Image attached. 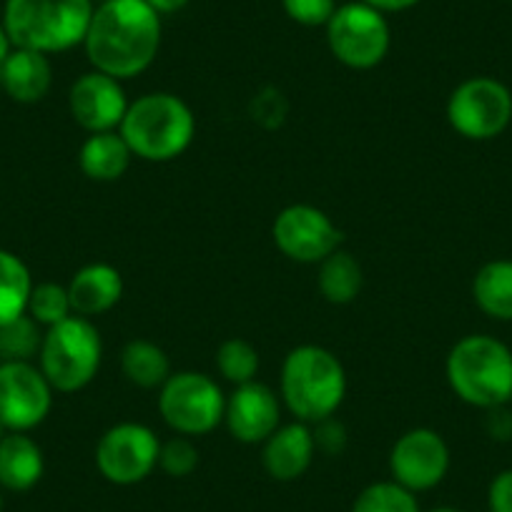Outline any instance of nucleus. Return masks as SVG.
Here are the masks:
<instances>
[{"instance_id": "1", "label": "nucleus", "mask_w": 512, "mask_h": 512, "mask_svg": "<svg viewBox=\"0 0 512 512\" xmlns=\"http://www.w3.org/2000/svg\"><path fill=\"white\" fill-rule=\"evenodd\" d=\"M83 48L88 63L106 76H141L159 56L161 16L146 0H106L93 11Z\"/></svg>"}, {"instance_id": "2", "label": "nucleus", "mask_w": 512, "mask_h": 512, "mask_svg": "<svg viewBox=\"0 0 512 512\" xmlns=\"http://www.w3.org/2000/svg\"><path fill=\"white\" fill-rule=\"evenodd\" d=\"M279 397L287 410L307 425L334 417L347 397L344 364L327 347L299 344L284 357Z\"/></svg>"}, {"instance_id": "3", "label": "nucleus", "mask_w": 512, "mask_h": 512, "mask_svg": "<svg viewBox=\"0 0 512 512\" xmlns=\"http://www.w3.org/2000/svg\"><path fill=\"white\" fill-rule=\"evenodd\" d=\"M118 134L128 149L151 164H166L184 154L196 136V116L176 93H144L128 103Z\"/></svg>"}, {"instance_id": "4", "label": "nucleus", "mask_w": 512, "mask_h": 512, "mask_svg": "<svg viewBox=\"0 0 512 512\" xmlns=\"http://www.w3.org/2000/svg\"><path fill=\"white\" fill-rule=\"evenodd\" d=\"M93 11L91 0H6L3 26L13 48L51 56L86 41Z\"/></svg>"}, {"instance_id": "5", "label": "nucleus", "mask_w": 512, "mask_h": 512, "mask_svg": "<svg viewBox=\"0 0 512 512\" xmlns=\"http://www.w3.org/2000/svg\"><path fill=\"white\" fill-rule=\"evenodd\" d=\"M450 390L465 405L492 410L512 400V352L490 334H467L445 362Z\"/></svg>"}, {"instance_id": "6", "label": "nucleus", "mask_w": 512, "mask_h": 512, "mask_svg": "<svg viewBox=\"0 0 512 512\" xmlns=\"http://www.w3.org/2000/svg\"><path fill=\"white\" fill-rule=\"evenodd\" d=\"M101 362L103 339L91 319L73 314L43 334L38 367L56 392H81L96 379Z\"/></svg>"}, {"instance_id": "7", "label": "nucleus", "mask_w": 512, "mask_h": 512, "mask_svg": "<svg viewBox=\"0 0 512 512\" xmlns=\"http://www.w3.org/2000/svg\"><path fill=\"white\" fill-rule=\"evenodd\" d=\"M327 43L332 56L354 71H369L387 58L392 46L390 23L382 11L362 0L337 6L329 18Z\"/></svg>"}, {"instance_id": "8", "label": "nucleus", "mask_w": 512, "mask_h": 512, "mask_svg": "<svg viewBox=\"0 0 512 512\" xmlns=\"http://www.w3.org/2000/svg\"><path fill=\"white\" fill-rule=\"evenodd\" d=\"M224 410V392L204 372H176L159 390V412L176 435H209L224 422Z\"/></svg>"}, {"instance_id": "9", "label": "nucleus", "mask_w": 512, "mask_h": 512, "mask_svg": "<svg viewBox=\"0 0 512 512\" xmlns=\"http://www.w3.org/2000/svg\"><path fill=\"white\" fill-rule=\"evenodd\" d=\"M447 121L470 141L497 139L512 121L510 88L490 76L467 78L450 93Z\"/></svg>"}, {"instance_id": "10", "label": "nucleus", "mask_w": 512, "mask_h": 512, "mask_svg": "<svg viewBox=\"0 0 512 512\" xmlns=\"http://www.w3.org/2000/svg\"><path fill=\"white\" fill-rule=\"evenodd\" d=\"M161 440L141 422L108 427L96 445V467L111 485H139L159 467Z\"/></svg>"}, {"instance_id": "11", "label": "nucleus", "mask_w": 512, "mask_h": 512, "mask_svg": "<svg viewBox=\"0 0 512 512\" xmlns=\"http://www.w3.org/2000/svg\"><path fill=\"white\" fill-rule=\"evenodd\" d=\"M272 236L277 249L297 264L324 262L344 241L342 229L312 204H292L279 211Z\"/></svg>"}, {"instance_id": "12", "label": "nucleus", "mask_w": 512, "mask_h": 512, "mask_svg": "<svg viewBox=\"0 0 512 512\" xmlns=\"http://www.w3.org/2000/svg\"><path fill=\"white\" fill-rule=\"evenodd\" d=\"M53 387L31 362H0V422L8 432H31L46 422Z\"/></svg>"}, {"instance_id": "13", "label": "nucleus", "mask_w": 512, "mask_h": 512, "mask_svg": "<svg viewBox=\"0 0 512 512\" xmlns=\"http://www.w3.org/2000/svg\"><path fill=\"white\" fill-rule=\"evenodd\" d=\"M450 470V447L430 427H415L392 445L390 475L410 492H427L440 485Z\"/></svg>"}, {"instance_id": "14", "label": "nucleus", "mask_w": 512, "mask_h": 512, "mask_svg": "<svg viewBox=\"0 0 512 512\" xmlns=\"http://www.w3.org/2000/svg\"><path fill=\"white\" fill-rule=\"evenodd\" d=\"M224 425L244 445H264L282 427V402L269 384L246 382L226 397Z\"/></svg>"}, {"instance_id": "15", "label": "nucleus", "mask_w": 512, "mask_h": 512, "mask_svg": "<svg viewBox=\"0 0 512 512\" xmlns=\"http://www.w3.org/2000/svg\"><path fill=\"white\" fill-rule=\"evenodd\" d=\"M68 108H71L73 121L88 134L118 131L128 111L123 81L93 68L76 78L68 93Z\"/></svg>"}, {"instance_id": "16", "label": "nucleus", "mask_w": 512, "mask_h": 512, "mask_svg": "<svg viewBox=\"0 0 512 512\" xmlns=\"http://www.w3.org/2000/svg\"><path fill=\"white\" fill-rule=\"evenodd\" d=\"M314 455H317V445H314L312 425L297 420L282 425L264 442L262 465L272 480L292 482L312 467Z\"/></svg>"}, {"instance_id": "17", "label": "nucleus", "mask_w": 512, "mask_h": 512, "mask_svg": "<svg viewBox=\"0 0 512 512\" xmlns=\"http://www.w3.org/2000/svg\"><path fill=\"white\" fill-rule=\"evenodd\" d=\"M123 297V277L113 264H86L68 282V299L76 317H101Z\"/></svg>"}, {"instance_id": "18", "label": "nucleus", "mask_w": 512, "mask_h": 512, "mask_svg": "<svg viewBox=\"0 0 512 512\" xmlns=\"http://www.w3.org/2000/svg\"><path fill=\"white\" fill-rule=\"evenodd\" d=\"M53 66L46 53L31 48H13L0 61V88L16 103H38L48 96Z\"/></svg>"}, {"instance_id": "19", "label": "nucleus", "mask_w": 512, "mask_h": 512, "mask_svg": "<svg viewBox=\"0 0 512 512\" xmlns=\"http://www.w3.org/2000/svg\"><path fill=\"white\" fill-rule=\"evenodd\" d=\"M46 472L43 450L26 432H8L0 440V487L11 492H28Z\"/></svg>"}, {"instance_id": "20", "label": "nucleus", "mask_w": 512, "mask_h": 512, "mask_svg": "<svg viewBox=\"0 0 512 512\" xmlns=\"http://www.w3.org/2000/svg\"><path fill=\"white\" fill-rule=\"evenodd\" d=\"M131 159H134V151L128 149L126 139L118 131L91 134L78 151V166L83 176L98 184H111L121 179L131 166Z\"/></svg>"}, {"instance_id": "21", "label": "nucleus", "mask_w": 512, "mask_h": 512, "mask_svg": "<svg viewBox=\"0 0 512 512\" xmlns=\"http://www.w3.org/2000/svg\"><path fill=\"white\" fill-rule=\"evenodd\" d=\"M477 309L497 322H512V259H492L472 279Z\"/></svg>"}, {"instance_id": "22", "label": "nucleus", "mask_w": 512, "mask_h": 512, "mask_svg": "<svg viewBox=\"0 0 512 512\" xmlns=\"http://www.w3.org/2000/svg\"><path fill=\"white\" fill-rule=\"evenodd\" d=\"M121 372L141 390H161L171 377L169 354L149 339H131L121 349Z\"/></svg>"}, {"instance_id": "23", "label": "nucleus", "mask_w": 512, "mask_h": 512, "mask_svg": "<svg viewBox=\"0 0 512 512\" xmlns=\"http://www.w3.org/2000/svg\"><path fill=\"white\" fill-rule=\"evenodd\" d=\"M364 284L362 264L357 262V256L349 254L347 249H337L319 262V277L317 287L319 294L327 299L329 304H352L359 297Z\"/></svg>"}, {"instance_id": "24", "label": "nucleus", "mask_w": 512, "mask_h": 512, "mask_svg": "<svg viewBox=\"0 0 512 512\" xmlns=\"http://www.w3.org/2000/svg\"><path fill=\"white\" fill-rule=\"evenodd\" d=\"M33 277L21 256L0 249V327L23 317L31 297Z\"/></svg>"}, {"instance_id": "25", "label": "nucleus", "mask_w": 512, "mask_h": 512, "mask_svg": "<svg viewBox=\"0 0 512 512\" xmlns=\"http://www.w3.org/2000/svg\"><path fill=\"white\" fill-rule=\"evenodd\" d=\"M41 344V324L23 314L0 327V362H31L41 352Z\"/></svg>"}, {"instance_id": "26", "label": "nucleus", "mask_w": 512, "mask_h": 512, "mask_svg": "<svg viewBox=\"0 0 512 512\" xmlns=\"http://www.w3.org/2000/svg\"><path fill=\"white\" fill-rule=\"evenodd\" d=\"M216 369L234 387L254 382L256 372H259V352L246 339L231 337L221 342L219 349H216Z\"/></svg>"}, {"instance_id": "27", "label": "nucleus", "mask_w": 512, "mask_h": 512, "mask_svg": "<svg viewBox=\"0 0 512 512\" xmlns=\"http://www.w3.org/2000/svg\"><path fill=\"white\" fill-rule=\"evenodd\" d=\"M352 512H420V502L415 492L387 480L364 487L354 500Z\"/></svg>"}, {"instance_id": "28", "label": "nucleus", "mask_w": 512, "mask_h": 512, "mask_svg": "<svg viewBox=\"0 0 512 512\" xmlns=\"http://www.w3.org/2000/svg\"><path fill=\"white\" fill-rule=\"evenodd\" d=\"M28 317L36 319L41 327H53V324L63 322V319L73 317L71 299H68V287L56 282H41L33 284L31 297H28Z\"/></svg>"}, {"instance_id": "29", "label": "nucleus", "mask_w": 512, "mask_h": 512, "mask_svg": "<svg viewBox=\"0 0 512 512\" xmlns=\"http://www.w3.org/2000/svg\"><path fill=\"white\" fill-rule=\"evenodd\" d=\"M159 467L169 477H189L199 467V447L191 442V437H171V440L161 442Z\"/></svg>"}, {"instance_id": "30", "label": "nucleus", "mask_w": 512, "mask_h": 512, "mask_svg": "<svg viewBox=\"0 0 512 512\" xmlns=\"http://www.w3.org/2000/svg\"><path fill=\"white\" fill-rule=\"evenodd\" d=\"M282 6L294 23L317 28L327 26L329 18L337 11V0H282Z\"/></svg>"}, {"instance_id": "31", "label": "nucleus", "mask_w": 512, "mask_h": 512, "mask_svg": "<svg viewBox=\"0 0 512 512\" xmlns=\"http://www.w3.org/2000/svg\"><path fill=\"white\" fill-rule=\"evenodd\" d=\"M251 116H254V121H259L267 128L279 126L284 121V116H287V101H284L282 91H277V88H264L259 96H254V101H251Z\"/></svg>"}, {"instance_id": "32", "label": "nucleus", "mask_w": 512, "mask_h": 512, "mask_svg": "<svg viewBox=\"0 0 512 512\" xmlns=\"http://www.w3.org/2000/svg\"><path fill=\"white\" fill-rule=\"evenodd\" d=\"M312 435L314 445H317V450L324 452V455H339V452L347 447V430H344L342 422L334 420V417L317 422Z\"/></svg>"}, {"instance_id": "33", "label": "nucleus", "mask_w": 512, "mask_h": 512, "mask_svg": "<svg viewBox=\"0 0 512 512\" xmlns=\"http://www.w3.org/2000/svg\"><path fill=\"white\" fill-rule=\"evenodd\" d=\"M490 512H512V470H502L492 477L487 487Z\"/></svg>"}, {"instance_id": "34", "label": "nucleus", "mask_w": 512, "mask_h": 512, "mask_svg": "<svg viewBox=\"0 0 512 512\" xmlns=\"http://www.w3.org/2000/svg\"><path fill=\"white\" fill-rule=\"evenodd\" d=\"M487 432H490V437H495V440H510L512 412H507L505 405L487 410Z\"/></svg>"}, {"instance_id": "35", "label": "nucleus", "mask_w": 512, "mask_h": 512, "mask_svg": "<svg viewBox=\"0 0 512 512\" xmlns=\"http://www.w3.org/2000/svg\"><path fill=\"white\" fill-rule=\"evenodd\" d=\"M362 3H367V6L377 8L382 13H402L415 8L420 0H362Z\"/></svg>"}, {"instance_id": "36", "label": "nucleus", "mask_w": 512, "mask_h": 512, "mask_svg": "<svg viewBox=\"0 0 512 512\" xmlns=\"http://www.w3.org/2000/svg\"><path fill=\"white\" fill-rule=\"evenodd\" d=\"M159 16H169V13H179L189 6V0H146Z\"/></svg>"}, {"instance_id": "37", "label": "nucleus", "mask_w": 512, "mask_h": 512, "mask_svg": "<svg viewBox=\"0 0 512 512\" xmlns=\"http://www.w3.org/2000/svg\"><path fill=\"white\" fill-rule=\"evenodd\" d=\"M11 51H13V43H11V38H8L6 26H3V21H0V61H3V58H6Z\"/></svg>"}, {"instance_id": "38", "label": "nucleus", "mask_w": 512, "mask_h": 512, "mask_svg": "<svg viewBox=\"0 0 512 512\" xmlns=\"http://www.w3.org/2000/svg\"><path fill=\"white\" fill-rule=\"evenodd\" d=\"M430 512H462V510H457V507H450V505H442V507H435V510H430Z\"/></svg>"}, {"instance_id": "39", "label": "nucleus", "mask_w": 512, "mask_h": 512, "mask_svg": "<svg viewBox=\"0 0 512 512\" xmlns=\"http://www.w3.org/2000/svg\"><path fill=\"white\" fill-rule=\"evenodd\" d=\"M8 435V430H6V425H3V422H0V440H3V437Z\"/></svg>"}, {"instance_id": "40", "label": "nucleus", "mask_w": 512, "mask_h": 512, "mask_svg": "<svg viewBox=\"0 0 512 512\" xmlns=\"http://www.w3.org/2000/svg\"><path fill=\"white\" fill-rule=\"evenodd\" d=\"M0 512H3V495H0Z\"/></svg>"}]
</instances>
